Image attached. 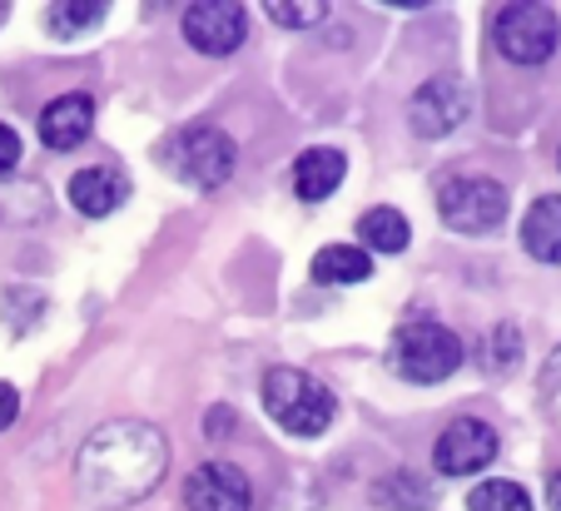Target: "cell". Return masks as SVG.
<instances>
[{
  "label": "cell",
  "mask_w": 561,
  "mask_h": 511,
  "mask_svg": "<svg viewBox=\"0 0 561 511\" xmlns=\"http://www.w3.org/2000/svg\"><path fill=\"white\" fill-rule=\"evenodd\" d=\"M170 448L149 422H105L80 452V487L95 507H125L154 491Z\"/></svg>",
  "instance_id": "cell-1"
},
{
  "label": "cell",
  "mask_w": 561,
  "mask_h": 511,
  "mask_svg": "<svg viewBox=\"0 0 561 511\" xmlns=\"http://www.w3.org/2000/svg\"><path fill=\"white\" fill-rule=\"evenodd\" d=\"M264 407H268V417L294 437H318L333 422V413H339L329 387L318 383V378L298 373V368H274V373L264 378Z\"/></svg>",
  "instance_id": "cell-2"
},
{
  "label": "cell",
  "mask_w": 561,
  "mask_h": 511,
  "mask_svg": "<svg viewBox=\"0 0 561 511\" xmlns=\"http://www.w3.org/2000/svg\"><path fill=\"white\" fill-rule=\"evenodd\" d=\"M462 362V342L453 328L433 318H413L392 333V368L408 378V383H443L457 373Z\"/></svg>",
  "instance_id": "cell-3"
},
{
  "label": "cell",
  "mask_w": 561,
  "mask_h": 511,
  "mask_svg": "<svg viewBox=\"0 0 561 511\" xmlns=\"http://www.w3.org/2000/svg\"><path fill=\"white\" fill-rule=\"evenodd\" d=\"M164 164H170L184 184H194V189H214V184H224L233 174L239 150H233V139L224 135V129L190 125L164 139Z\"/></svg>",
  "instance_id": "cell-4"
},
{
  "label": "cell",
  "mask_w": 561,
  "mask_h": 511,
  "mask_svg": "<svg viewBox=\"0 0 561 511\" xmlns=\"http://www.w3.org/2000/svg\"><path fill=\"white\" fill-rule=\"evenodd\" d=\"M437 213L457 234H488V229H497L507 219V189L497 179H482V174H462V179L443 184Z\"/></svg>",
  "instance_id": "cell-5"
},
{
  "label": "cell",
  "mask_w": 561,
  "mask_h": 511,
  "mask_svg": "<svg viewBox=\"0 0 561 511\" xmlns=\"http://www.w3.org/2000/svg\"><path fill=\"white\" fill-rule=\"evenodd\" d=\"M492 40H497V50L507 55V60L541 65L557 55L561 21L551 5H507V11L497 15V25H492Z\"/></svg>",
  "instance_id": "cell-6"
},
{
  "label": "cell",
  "mask_w": 561,
  "mask_h": 511,
  "mask_svg": "<svg viewBox=\"0 0 561 511\" xmlns=\"http://www.w3.org/2000/svg\"><path fill=\"white\" fill-rule=\"evenodd\" d=\"M244 31H249V15H244V5H233V0H204V5L184 11V40L204 55L239 50Z\"/></svg>",
  "instance_id": "cell-7"
},
{
  "label": "cell",
  "mask_w": 561,
  "mask_h": 511,
  "mask_svg": "<svg viewBox=\"0 0 561 511\" xmlns=\"http://www.w3.org/2000/svg\"><path fill=\"white\" fill-rule=\"evenodd\" d=\"M437 472L443 477H472L482 472L492 457H497V432L488 422H477V417H457L443 437H437Z\"/></svg>",
  "instance_id": "cell-8"
},
{
  "label": "cell",
  "mask_w": 561,
  "mask_h": 511,
  "mask_svg": "<svg viewBox=\"0 0 561 511\" xmlns=\"http://www.w3.org/2000/svg\"><path fill=\"white\" fill-rule=\"evenodd\" d=\"M184 507L190 511H249L254 507V487L229 462H204L184 481Z\"/></svg>",
  "instance_id": "cell-9"
},
{
  "label": "cell",
  "mask_w": 561,
  "mask_h": 511,
  "mask_svg": "<svg viewBox=\"0 0 561 511\" xmlns=\"http://www.w3.org/2000/svg\"><path fill=\"white\" fill-rule=\"evenodd\" d=\"M467 85L462 80H427L423 90L413 95V129L417 135H427V139H437V135H447V129H457L467 119Z\"/></svg>",
  "instance_id": "cell-10"
},
{
  "label": "cell",
  "mask_w": 561,
  "mask_h": 511,
  "mask_svg": "<svg viewBox=\"0 0 561 511\" xmlns=\"http://www.w3.org/2000/svg\"><path fill=\"white\" fill-rule=\"evenodd\" d=\"M95 125V100L90 95H60L55 105H45L41 115V139L45 150H75Z\"/></svg>",
  "instance_id": "cell-11"
},
{
  "label": "cell",
  "mask_w": 561,
  "mask_h": 511,
  "mask_svg": "<svg viewBox=\"0 0 561 511\" xmlns=\"http://www.w3.org/2000/svg\"><path fill=\"white\" fill-rule=\"evenodd\" d=\"M522 248L537 264H561V194H541L522 219Z\"/></svg>",
  "instance_id": "cell-12"
},
{
  "label": "cell",
  "mask_w": 561,
  "mask_h": 511,
  "mask_svg": "<svg viewBox=\"0 0 561 511\" xmlns=\"http://www.w3.org/2000/svg\"><path fill=\"white\" fill-rule=\"evenodd\" d=\"M343 170H348V160L339 150H304L294 164V194L308 204H323L343 184Z\"/></svg>",
  "instance_id": "cell-13"
},
{
  "label": "cell",
  "mask_w": 561,
  "mask_h": 511,
  "mask_svg": "<svg viewBox=\"0 0 561 511\" xmlns=\"http://www.w3.org/2000/svg\"><path fill=\"white\" fill-rule=\"evenodd\" d=\"M125 189L129 184L119 170H80L70 179V204L80 213H90V219H105V213L125 199Z\"/></svg>",
  "instance_id": "cell-14"
},
{
  "label": "cell",
  "mask_w": 561,
  "mask_h": 511,
  "mask_svg": "<svg viewBox=\"0 0 561 511\" xmlns=\"http://www.w3.org/2000/svg\"><path fill=\"white\" fill-rule=\"evenodd\" d=\"M368 274H373L368 248H353V244H329L313 258V278L318 283H333V288H353Z\"/></svg>",
  "instance_id": "cell-15"
},
{
  "label": "cell",
  "mask_w": 561,
  "mask_h": 511,
  "mask_svg": "<svg viewBox=\"0 0 561 511\" xmlns=\"http://www.w3.org/2000/svg\"><path fill=\"white\" fill-rule=\"evenodd\" d=\"M358 239L368 248H378V254H403L413 229H408V219L398 209H368L358 219Z\"/></svg>",
  "instance_id": "cell-16"
},
{
  "label": "cell",
  "mask_w": 561,
  "mask_h": 511,
  "mask_svg": "<svg viewBox=\"0 0 561 511\" xmlns=\"http://www.w3.org/2000/svg\"><path fill=\"white\" fill-rule=\"evenodd\" d=\"M373 497L382 501V507H403V511H427L437 501V487L433 481H423L417 472H392V477H382L378 487H373Z\"/></svg>",
  "instance_id": "cell-17"
},
{
  "label": "cell",
  "mask_w": 561,
  "mask_h": 511,
  "mask_svg": "<svg viewBox=\"0 0 561 511\" xmlns=\"http://www.w3.org/2000/svg\"><path fill=\"white\" fill-rule=\"evenodd\" d=\"M467 511H531V497L517 487V481L497 477V481H482V487H472V497H467Z\"/></svg>",
  "instance_id": "cell-18"
},
{
  "label": "cell",
  "mask_w": 561,
  "mask_h": 511,
  "mask_svg": "<svg viewBox=\"0 0 561 511\" xmlns=\"http://www.w3.org/2000/svg\"><path fill=\"white\" fill-rule=\"evenodd\" d=\"M100 21H105V5H80V0H65V5L45 11V25H50V35H60V40L85 35L90 25H100Z\"/></svg>",
  "instance_id": "cell-19"
},
{
  "label": "cell",
  "mask_w": 561,
  "mask_h": 511,
  "mask_svg": "<svg viewBox=\"0 0 561 511\" xmlns=\"http://www.w3.org/2000/svg\"><path fill=\"white\" fill-rule=\"evenodd\" d=\"M268 21L274 25H313V21H323V5H313V0H274L268 5Z\"/></svg>",
  "instance_id": "cell-20"
},
{
  "label": "cell",
  "mask_w": 561,
  "mask_h": 511,
  "mask_svg": "<svg viewBox=\"0 0 561 511\" xmlns=\"http://www.w3.org/2000/svg\"><path fill=\"white\" fill-rule=\"evenodd\" d=\"M517 352H522L517 328H507V323H502V328L492 333V368H497V373H507V368H512V358H517Z\"/></svg>",
  "instance_id": "cell-21"
},
{
  "label": "cell",
  "mask_w": 561,
  "mask_h": 511,
  "mask_svg": "<svg viewBox=\"0 0 561 511\" xmlns=\"http://www.w3.org/2000/svg\"><path fill=\"white\" fill-rule=\"evenodd\" d=\"M15 164H21V139L11 125H0V174H11Z\"/></svg>",
  "instance_id": "cell-22"
},
{
  "label": "cell",
  "mask_w": 561,
  "mask_h": 511,
  "mask_svg": "<svg viewBox=\"0 0 561 511\" xmlns=\"http://www.w3.org/2000/svg\"><path fill=\"white\" fill-rule=\"evenodd\" d=\"M15 413H21V397H15L11 383H0V427H11Z\"/></svg>",
  "instance_id": "cell-23"
},
{
  "label": "cell",
  "mask_w": 561,
  "mask_h": 511,
  "mask_svg": "<svg viewBox=\"0 0 561 511\" xmlns=\"http://www.w3.org/2000/svg\"><path fill=\"white\" fill-rule=\"evenodd\" d=\"M547 507H551V511H561V472L547 481Z\"/></svg>",
  "instance_id": "cell-24"
},
{
  "label": "cell",
  "mask_w": 561,
  "mask_h": 511,
  "mask_svg": "<svg viewBox=\"0 0 561 511\" xmlns=\"http://www.w3.org/2000/svg\"><path fill=\"white\" fill-rule=\"evenodd\" d=\"M551 378H561V352H557V358H551Z\"/></svg>",
  "instance_id": "cell-25"
},
{
  "label": "cell",
  "mask_w": 561,
  "mask_h": 511,
  "mask_svg": "<svg viewBox=\"0 0 561 511\" xmlns=\"http://www.w3.org/2000/svg\"><path fill=\"white\" fill-rule=\"evenodd\" d=\"M0 21H5V5H0Z\"/></svg>",
  "instance_id": "cell-26"
},
{
  "label": "cell",
  "mask_w": 561,
  "mask_h": 511,
  "mask_svg": "<svg viewBox=\"0 0 561 511\" xmlns=\"http://www.w3.org/2000/svg\"><path fill=\"white\" fill-rule=\"evenodd\" d=\"M557 160H561V154H557Z\"/></svg>",
  "instance_id": "cell-27"
}]
</instances>
